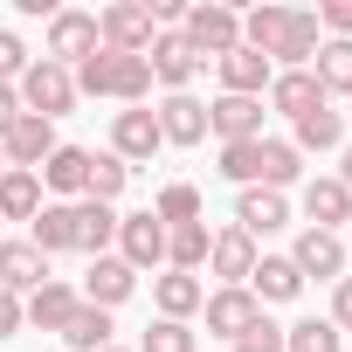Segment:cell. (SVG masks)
I'll use <instances>...</instances> for the list:
<instances>
[{"mask_svg": "<svg viewBox=\"0 0 352 352\" xmlns=\"http://www.w3.org/2000/svg\"><path fill=\"white\" fill-rule=\"evenodd\" d=\"M270 76H276V63L256 56V49H228L221 56V97H263Z\"/></svg>", "mask_w": 352, "mask_h": 352, "instance_id": "5bb4252c", "label": "cell"}, {"mask_svg": "<svg viewBox=\"0 0 352 352\" xmlns=\"http://www.w3.org/2000/svg\"><path fill=\"white\" fill-rule=\"evenodd\" d=\"M118 256H124L131 270L166 263V228L152 221V208H145V214H118Z\"/></svg>", "mask_w": 352, "mask_h": 352, "instance_id": "9c48e42d", "label": "cell"}, {"mask_svg": "<svg viewBox=\"0 0 352 352\" xmlns=\"http://www.w3.org/2000/svg\"><path fill=\"white\" fill-rule=\"evenodd\" d=\"M152 118H159V138H166V145H201V138H208V104L187 97V90H180V97H166Z\"/></svg>", "mask_w": 352, "mask_h": 352, "instance_id": "7c38bea8", "label": "cell"}, {"mask_svg": "<svg viewBox=\"0 0 352 352\" xmlns=\"http://www.w3.org/2000/svg\"><path fill=\"white\" fill-rule=\"evenodd\" d=\"M76 304H83V297H76L69 283H56V276H49L42 290H28V304H21V318H28V324H42V331H63Z\"/></svg>", "mask_w": 352, "mask_h": 352, "instance_id": "484cf974", "label": "cell"}, {"mask_svg": "<svg viewBox=\"0 0 352 352\" xmlns=\"http://www.w3.org/2000/svg\"><path fill=\"white\" fill-rule=\"evenodd\" d=\"M159 145H166V138H159V118H152V111H138V104L118 111V124H111V152H118V159H152Z\"/></svg>", "mask_w": 352, "mask_h": 352, "instance_id": "ac0fdd59", "label": "cell"}, {"mask_svg": "<svg viewBox=\"0 0 352 352\" xmlns=\"http://www.w3.org/2000/svg\"><path fill=\"white\" fill-rule=\"evenodd\" d=\"M338 187H345V194H352V145H345V173H338Z\"/></svg>", "mask_w": 352, "mask_h": 352, "instance_id": "bcb514c9", "label": "cell"}, {"mask_svg": "<svg viewBox=\"0 0 352 352\" xmlns=\"http://www.w3.org/2000/svg\"><path fill=\"white\" fill-rule=\"evenodd\" d=\"M283 14H290V8H249V14H242V49L270 56V49H276V35H283Z\"/></svg>", "mask_w": 352, "mask_h": 352, "instance_id": "d590c367", "label": "cell"}, {"mask_svg": "<svg viewBox=\"0 0 352 352\" xmlns=\"http://www.w3.org/2000/svg\"><path fill=\"white\" fill-rule=\"evenodd\" d=\"M180 42L208 63H221L228 49H242V14L235 8H221V0H201V8H187V21H180Z\"/></svg>", "mask_w": 352, "mask_h": 352, "instance_id": "6da1fadb", "label": "cell"}, {"mask_svg": "<svg viewBox=\"0 0 352 352\" xmlns=\"http://www.w3.org/2000/svg\"><path fill=\"white\" fill-rule=\"evenodd\" d=\"M345 104H352V97H345Z\"/></svg>", "mask_w": 352, "mask_h": 352, "instance_id": "681fc988", "label": "cell"}, {"mask_svg": "<svg viewBox=\"0 0 352 352\" xmlns=\"http://www.w3.org/2000/svg\"><path fill=\"white\" fill-rule=\"evenodd\" d=\"M0 152H8V166H21V173H42V159L56 152V124L35 118V111H14V124L0 131Z\"/></svg>", "mask_w": 352, "mask_h": 352, "instance_id": "5b68a950", "label": "cell"}, {"mask_svg": "<svg viewBox=\"0 0 352 352\" xmlns=\"http://www.w3.org/2000/svg\"><path fill=\"white\" fill-rule=\"evenodd\" d=\"M318 28H331V42H352V0H324Z\"/></svg>", "mask_w": 352, "mask_h": 352, "instance_id": "60d3db41", "label": "cell"}, {"mask_svg": "<svg viewBox=\"0 0 352 352\" xmlns=\"http://www.w3.org/2000/svg\"><path fill=\"white\" fill-rule=\"evenodd\" d=\"M14 97H21V111H35V118H63L69 104H76V76L63 69V63H49V56H35L28 69H21V83H14Z\"/></svg>", "mask_w": 352, "mask_h": 352, "instance_id": "7a4b0ae2", "label": "cell"}, {"mask_svg": "<svg viewBox=\"0 0 352 352\" xmlns=\"http://www.w3.org/2000/svg\"><path fill=\"white\" fill-rule=\"evenodd\" d=\"M311 76H318V90L331 97H352V42H318V56H311Z\"/></svg>", "mask_w": 352, "mask_h": 352, "instance_id": "4dcf8cb0", "label": "cell"}, {"mask_svg": "<svg viewBox=\"0 0 352 352\" xmlns=\"http://www.w3.org/2000/svg\"><path fill=\"white\" fill-rule=\"evenodd\" d=\"M297 290H304V276H297L290 256H256V270H249V297L256 304H290Z\"/></svg>", "mask_w": 352, "mask_h": 352, "instance_id": "d6986e66", "label": "cell"}, {"mask_svg": "<svg viewBox=\"0 0 352 352\" xmlns=\"http://www.w3.org/2000/svg\"><path fill=\"white\" fill-rule=\"evenodd\" d=\"M131 283H138V270L124 263V256H97L90 270H83V304H97V311H118L124 297H131Z\"/></svg>", "mask_w": 352, "mask_h": 352, "instance_id": "52a82bcc", "label": "cell"}, {"mask_svg": "<svg viewBox=\"0 0 352 352\" xmlns=\"http://www.w3.org/2000/svg\"><path fill=\"white\" fill-rule=\"evenodd\" d=\"M235 352H283V324H270V318H256L242 338H235Z\"/></svg>", "mask_w": 352, "mask_h": 352, "instance_id": "ab89813d", "label": "cell"}, {"mask_svg": "<svg viewBox=\"0 0 352 352\" xmlns=\"http://www.w3.org/2000/svg\"><path fill=\"white\" fill-rule=\"evenodd\" d=\"M14 331H21V297L0 290V338H14Z\"/></svg>", "mask_w": 352, "mask_h": 352, "instance_id": "ee69618b", "label": "cell"}, {"mask_svg": "<svg viewBox=\"0 0 352 352\" xmlns=\"http://www.w3.org/2000/svg\"><path fill=\"white\" fill-rule=\"evenodd\" d=\"M208 270H214L221 283H249V270H256V242H249L242 228H221L214 249H208Z\"/></svg>", "mask_w": 352, "mask_h": 352, "instance_id": "d4e9b609", "label": "cell"}, {"mask_svg": "<svg viewBox=\"0 0 352 352\" xmlns=\"http://www.w3.org/2000/svg\"><path fill=\"white\" fill-rule=\"evenodd\" d=\"M28 63H35V56L21 49V35H14V28H0V83H21Z\"/></svg>", "mask_w": 352, "mask_h": 352, "instance_id": "f35d334b", "label": "cell"}, {"mask_svg": "<svg viewBox=\"0 0 352 352\" xmlns=\"http://www.w3.org/2000/svg\"><path fill=\"white\" fill-rule=\"evenodd\" d=\"M28 242H35L42 256H63V249H76V201H49V208L28 221Z\"/></svg>", "mask_w": 352, "mask_h": 352, "instance_id": "7402d4cb", "label": "cell"}, {"mask_svg": "<svg viewBox=\"0 0 352 352\" xmlns=\"http://www.w3.org/2000/svg\"><path fill=\"white\" fill-rule=\"evenodd\" d=\"M290 263H297V276L338 283V276H345V242H338V235H324V228H304V235H297V249H290Z\"/></svg>", "mask_w": 352, "mask_h": 352, "instance_id": "30bf717a", "label": "cell"}, {"mask_svg": "<svg viewBox=\"0 0 352 352\" xmlns=\"http://www.w3.org/2000/svg\"><path fill=\"white\" fill-rule=\"evenodd\" d=\"M152 221H159V228H187V221H201V187H187V180L159 187V201H152Z\"/></svg>", "mask_w": 352, "mask_h": 352, "instance_id": "d6a6232c", "label": "cell"}, {"mask_svg": "<svg viewBox=\"0 0 352 352\" xmlns=\"http://www.w3.org/2000/svg\"><path fill=\"white\" fill-rule=\"evenodd\" d=\"M208 249H214V235H208V221H187V228H166V263L173 270H201L208 263Z\"/></svg>", "mask_w": 352, "mask_h": 352, "instance_id": "1f68e13d", "label": "cell"}, {"mask_svg": "<svg viewBox=\"0 0 352 352\" xmlns=\"http://www.w3.org/2000/svg\"><path fill=\"white\" fill-rule=\"evenodd\" d=\"M152 297H159V318H173V324H187L201 304H208V283L201 276H187V270H166L159 283H152Z\"/></svg>", "mask_w": 352, "mask_h": 352, "instance_id": "ffe728a7", "label": "cell"}, {"mask_svg": "<svg viewBox=\"0 0 352 352\" xmlns=\"http://www.w3.org/2000/svg\"><path fill=\"white\" fill-rule=\"evenodd\" d=\"M145 63H152V83H166L173 97H180L194 76H201V56L180 42V35H152V49H145Z\"/></svg>", "mask_w": 352, "mask_h": 352, "instance_id": "8fae6325", "label": "cell"}, {"mask_svg": "<svg viewBox=\"0 0 352 352\" xmlns=\"http://www.w3.org/2000/svg\"><path fill=\"white\" fill-rule=\"evenodd\" d=\"M138 352H201V345H194V331H187V324H173V318H159V324H145Z\"/></svg>", "mask_w": 352, "mask_h": 352, "instance_id": "74e56055", "label": "cell"}, {"mask_svg": "<svg viewBox=\"0 0 352 352\" xmlns=\"http://www.w3.org/2000/svg\"><path fill=\"white\" fill-rule=\"evenodd\" d=\"M111 242H118V208H104V201H76V249L97 263Z\"/></svg>", "mask_w": 352, "mask_h": 352, "instance_id": "83f0119b", "label": "cell"}, {"mask_svg": "<svg viewBox=\"0 0 352 352\" xmlns=\"http://www.w3.org/2000/svg\"><path fill=\"white\" fill-rule=\"evenodd\" d=\"M124 180H131V166L118 159V152H90V187H83V201H118L124 194Z\"/></svg>", "mask_w": 352, "mask_h": 352, "instance_id": "836d02e7", "label": "cell"}, {"mask_svg": "<svg viewBox=\"0 0 352 352\" xmlns=\"http://www.w3.org/2000/svg\"><path fill=\"white\" fill-rule=\"evenodd\" d=\"M304 173V159H297V145L290 138H263V152H256V187H270V194H283L290 180Z\"/></svg>", "mask_w": 352, "mask_h": 352, "instance_id": "f1b7e54d", "label": "cell"}, {"mask_svg": "<svg viewBox=\"0 0 352 352\" xmlns=\"http://www.w3.org/2000/svg\"><path fill=\"white\" fill-rule=\"evenodd\" d=\"M56 338H63L69 352H104V345H111V311H97V304H76V311H69V324H63Z\"/></svg>", "mask_w": 352, "mask_h": 352, "instance_id": "f546056e", "label": "cell"}, {"mask_svg": "<svg viewBox=\"0 0 352 352\" xmlns=\"http://www.w3.org/2000/svg\"><path fill=\"white\" fill-rule=\"evenodd\" d=\"M0 173H8V152H0Z\"/></svg>", "mask_w": 352, "mask_h": 352, "instance_id": "7dc6e473", "label": "cell"}, {"mask_svg": "<svg viewBox=\"0 0 352 352\" xmlns=\"http://www.w3.org/2000/svg\"><path fill=\"white\" fill-rule=\"evenodd\" d=\"M290 221V201L283 194H270V187H242V201H235V228L256 242V235H276Z\"/></svg>", "mask_w": 352, "mask_h": 352, "instance_id": "2e32d148", "label": "cell"}, {"mask_svg": "<svg viewBox=\"0 0 352 352\" xmlns=\"http://www.w3.org/2000/svg\"><path fill=\"white\" fill-rule=\"evenodd\" d=\"M145 14H152V28H180V21H187V8H180V0H152Z\"/></svg>", "mask_w": 352, "mask_h": 352, "instance_id": "7bdbcfd3", "label": "cell"}, {"mask_svg": "<svg viewBox=\"0 0 352 352\" xmlns=\"http://www.w3.org/2000/svg\"><path fill=\"white\" fill-rule=\"evenodd\" d=\"M283 352H338V324H331V318L283 324Z\"/></svg>", "mask_w": 352, "mask_h": 352, "instance_id": "8d00e7d4", "label": "cell"}, {"mask_svg": "<svg viewBox=\"0 0 352 352\" xmlns=\"http://www.w3.org/2000/svg\"><path fill=\"white\" fill-rule=\"evenodd\" d=\"M104 42H97V14H83V8H56V21H49V63H63V69H76V63H90Z\"/></svg>", "mask_w": 352, "mask_h": 352, "instance_id": "3957f363", "label": "cell"}, {"mask_svg": "<svg viewBox=\"0 0 352 352\" xmlns=\"http://www.w3.org/2000/svg\"><path fill=\"white\" fill-rule=\"evenodd\" d=\"M201 311H208V331H214V338H242V331L263 318V304L249 297V283H221Z\"/></svg>", "mask_w": 352, "mask_h": 352, "instance_id": "ba28073f", "label": "cell"}, {"mask_svg": "<svg viewBox=\"0 0 352 352\" xmlns=\"http://www.w3.org/2000/svg\"><path fill=\"white\" fill-rule=\"evenodd\" d=\"M304 214H311V228L338 235V228L352 221V194H345L338 180H311V187H304Z\"/></svg>", "mask_w": 352, "mask_h": 352, "instance_id": "cb8c5ba5", "label": "cell"}, {"mask_svg": "<svg viewBox=\"0 0 352 352\" xmlns=\"http://www.w3.org/2000/svg\"><path fill=\"white\" fill-rule=\"evenodd\" d=\"M318 104H331V97L318 90V76H311V69H283V76H270V111H283L290 124H297V118H311Z\"/></svg>", "mask_w": 352, "mask_h": 352, "instance_id": "9a60e30c", "label": "cell"}, {"mask_svg": "<svg viewBox=\"0 0 352 352\" xmlns=\"http://www.w3.org/2000/svg\"><path fill=\"white\" fill-rule=\"evenodd\" d=\"M42 187L83 201V187H90V152H83V145H56V152L42 159Z\"/></svg>", "mask_w": 352, "mask_h": 352, "instance_id": "44dd1931", "label": "cell"}, {"mask_svg": "<svg viewBox=\"0 0 352 352\" xmlns=\"http://www.w3.org/2000/svg\"><path fill=\"white\" fill-rule=\"evenodd\" d=\"M49 283V256L35 242H0V290H42Z\"/></svg>", "mask_w": 352, "mask_h": 352, "instance_id": "e0dca14e", "label": "cell"}, {"mask_svg": "<svg viewBox=\"0 0 352 352\" xmlns=\"http://www.w3.org/2000/svg\"><path fill=\"white\" fill-rule=\"evenodd\" d=\"M14 111H21V97H14V83H0V131L14 124Z\"/></svg>", "mask_w": 352, "mask_h": 352, "instance_id": "f6af8a7d", "label": "cell"}, {"mask_svg": "<svg viewBox=\"0 0 352 352\" xmlns=\"http://www.w3.org/2000/svg\"><path fill=\"white\" fill-rule=\"evenodd\" d=\"M104 352H124V345H104Z\"/></svg>", "mask_w": 352, "mask_h": 352, "instance_id": "c3c4849f", "label": "cell"}, {"mask_svg": "<svg viewBox=\"0 0 352 352\" xmlns=\"http://www.w3.org/2000/svg\"><path fill=\"white\" fill-rule=\"evenodd\" d=\"M331 324L352 331V276H338V290H331Z\"/></svg>", "mask_w": 352, "mask_h": 352, "instance_id": "b9f144b4", "label": "cell"}, {"mask_svg": "<svg viewBox=\"0 0 352 352\" xmlns=\"http://www.w3.org/2000/svg\"><path fill=\"white\" fill-rule=\"evenodd\" d=\"M208 131H214L221 145L263 138V97H214V104H208Z\"/></svg>", "mask_w": 352, "mask_h": 352, "instance_id": "8992f818", "label": "cell"}, {"mask_svg": "<svg viewBox=\"0 0 352 352\" xmlns=\"http://www.w3.org/2000/svg\"><path fill=\"white\" fill-rule=\"evenodd\" d=\"M318 42H324V28H318V14H304V8H290V14H283V35H276V49H270V63H290V69H311V56H318Z\"/></svg>", "mask_w": 352, "mask_h": 352, "instance_id": "4fadbf2b", "label": "cell"}, {"mask_svg": "<svg viewBox=\"0 0 352 352\" xmlns=\"http://www.w3.org/2000/svg\"><path fill=\"white\" fill-rule=\"evenodd\" d=\"M97 42H104L111 56H145V49H152V14L138 8V0H118V8L97 14Z\"/></svg>", "mask_w": 352, "mask_h": 352, "instance_id": "277c9868", "label": "cell"}, {"mask_svg": "<svg viewBox=\"0 0 352 352\" xmlns=\"http://www.w3.org/2000/svg\"><path fill=\"white\" fill-rule=\"evenodd\" d=\"M111 97L145 104V97H152V63H145V56H111Z\"/></svg>", "mask_w": 352, "mask_h": 352, "instance_id": "e575fe53", "label": "cell"}, {"mask_svg": "<svg viewBox=\"0 0 352 352\" xmlns=\"http://www.w3.org/2000/svg\"><path fill=\"white\" fill-rule=\"evenodd\" d=\"M42 214V173L8 166L0 173V221H35Z\"/></svg>", "mask_w": 352, "mask_h": 352, "instance_id": "603a6c76", "label": "cell"}, {"mask_svg": "<svg viewBox=\"0 0 352 352\" xmlns=\"http://www.w3.org/2000/svg\"><path fill=\"white\" fill-rule=\"evenodd\" d=\"M290 131H297V138H290V145H297V159H304V152H338V145H345V118H338L331 104H318V111H311V118H297Z\"/></svg>", "mask_w": 352, "mask_h": 352, "instance_id": "4316f807", "label": "cell"}]
</instances>
